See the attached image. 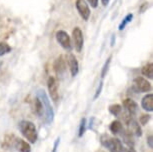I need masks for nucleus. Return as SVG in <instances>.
Wrapping results in <instances>:
<instances>
[{
	"label": "nucleus",
	"instance_id": "nucleus-8",
	"mask_svg": "<svg viewBox=\"0 0 153 152\" xmlns=\"http://www.w3.org/2000/svg\"><path fill=\"white\" fill-rule=\"evenodd\" d=\"M76 9L78 11L79 15L82 17L83 20L87 21L90 17V8H89L87 2L85 0H76Z\"/></svg>",
	"mask_w": 153,
	"mask_h": 152
},
{
	"label": "nucleus",
	"instance_id": "nucleus-9",
	"mask_svg": "<svg viewBox=\"0 0 153 152\" xmlns=\"http://www.w3.org/2000/svg\"><path fill=\"white\" fill-rule=\"evenodd\" d=\"M53 68H54V71H55L56 75L58 77L64 76L67 66H66V60L64 59V57H63L62 55L57 57L56 60L54 61Z\"/></svg>",
	"mask_w": 153,
	"mask_h": 152
},
{
	"label": "nucleus",
	"instance_id": "nucleus-14",
	"mask_svg": "<svg viewBox=\"0 0 153 152\" xmlns=\"http://www.w3.org/2000/svg\"><path fill=\"white\" fill-rule=\"evenodd\" d=\"M127 125H128L129 128H130L129 129V131H130L132 134H135V135L138 136V137L142 136V129H141L140 125L138 124V122L134 118L132 119Z\"/></svg>",
	"mask_w": 153,
	"mask_h": 152
},
{
	"label": "nucleus",
	"instance_id": "nucleus-21",
	"mask_svg": "<svg viewBox=\"0 0 153 152\" xmlns=\"http://www.w3.org/2000/svg\"><path fill=\"white\" fill-rule=\"evenodd\" d=\"M11 51L10 45L6 42H0V56H3L5 54L9 53Z\"/></svg>",
	"mask_w": 153,
	"mask_h": 152
},
{
	"label": "nucleus",
	"instance_id": "nucleus-25",
	"mask_svg": "<svg viewBox=\"0 0 153 152\" xmlns=\"http://www.w3.org/2000/svg\"><path fill=\"white\" fill-rule=\"evenodd\" d=\"M150 118H151V116L148 115V114H143V115L140 116L139 118V122L141 125H146L147 123H148V121L150 120Z\"/></svg>",
	"mask_w": 153,
	"mask_h": 152
},
{
	"label": "nucleus",
	"instance_id": "nucleus-20",
	"mask_svg": "<svg viewBox=\"0 0 153 152\" xmlns=\"http://www.w3.org/2000/svg\"><path fill=\"white\" fill-rule=\"evenodd\" d=\"M108 110L112 115L118 116L121 112H122V106L119 105V104H111L110 106H109Z\"/></svg>",
	"mask_w": 153,
	"mask_h": 152
},
{
	"label": "nucleus",
	"instance_id": "nucleus-26",
	"mask_svg": "<svg viewBox=\"0 0 153 152\" xmlns=\"http://www.w3.org/2000/svg\"><path fill=\"white\" fill-rule=\"evenodd\" d=\"M102 87H103V82L101 81V82L99 83V86H98V88H97L96 92H95V95H94V100H95V99H97L98 97H99L100 93H101V90H102Z\"/></svg>",
	"mask_w": 153,
	"mask_h": 152
},
{
	"label": "nucleus",
	"instance_id": "nucleus-19",
	"mask_svg": "<svg viewBox=\"0 0 153 152\" xmlns=\"http://www.w3.org/2000/svg\"><path fill=\"white\" fill-rule=\"evenodd\" d=\"M16 137L14 135H6L4 137L3 142L1 143V146L5 149H9L11 146L14 145V142H15Z\"/></svg>",
	"mask_w": 153,
	"mask_h": 152
},
{
	"label": "nucleus",
	"instance_id": "nucleus-30",
	"mask_svg": "<svg viewBox=\"0 0 153 152\" xmlns=\"http://www.w3.org/2000/svg\"><path fill=\"white\" fill-rule=\"evenodd\" d=\"M101 2H102L103 6H107L109 4V2H110V0H101Z\"/></svg>",
	"mask_w": 153,
	"mask_h": 152
},
{
	"label": "nucleus",
	"instance_id": "nucleus-13",
	"mask_svg": "<svg viewBox=\"0 0 153 152\" xmlns=\"http://www.w3.org/2000/svg\"><path fill=\"white\" fill-rule=\"evenodd\" d=\"M14 146L19 152H31V146L27 141L20 138H16Z\"/></svg>",
	"mask_w": 153,
	"mask_h": 152
},
{
	"label": "nucleus",
	"instance_id": "nucleus-23",
	"mask_svg": "<svg viewBox=\"0 0 153 152\" xmlns=\"http://www.w3.org/2000/svg\"><path fill=\"white\" fill-rule=\"evenodd\" d=\"M111 58H112V56H109L108 59L105 61L104 65H103L102 70H101V78H104L105 75L107 74L108 69H109V65H110V62H111Z\"/></svg>",
	"mask_w": 153,
	"mask_h": 152
},
{
	"label": "nucleus",
	"instance_id": "nucleus-16",
	"mask_svg": "<svg viewBox=\"0 0 153 152\" xmlns=\"http://www.w3.org/2000/svg\"><path fill=\"white\" fill-rule=\"evenodd\" d=\"M132 134L129 130L123 131L122 133V138H123V142L125 143L127 146L129 147H134V141H133V137H132Z\"/></svg>",
	"mask_w": 153,
	"mask_h": 152
},
{
	"label": "nucleus",
	"instance_id": "nucleus-7",
	"mask_svg": "<svg viewBox=\"0 0 153 152\" xmlns=\"http://www.w3.org/2000/svg\"><path fill=\"white\" fill-rule=\"evenodd\" d=\"M134 86L136 90L140 93H147L152 90L151 83L143 77H136L134 79Z\"/></svg>",
	"mask_w": 153,
	"mask_h": 152
},
{
	"label": "nucleus",
	"instance_id": "nucleus-27",
	"mask_svg": "<svg viewBox=\"0 0 153 152\" xmlns=\"http://www.w3.org/2000/svg\"><path fill=\"white\" fill-rule=\"evenodd\" d=\"M59 143H60V137H57L56 140L54 141L53 148H52V151H51V152H57V150H58V147H59Z\"/></svg>",
	"mask_w": 153,
	"mask_h": 152
},
{
	"label": "nucleus",
	"instance_id": "nucleus-3",
	"mask_svg": "<svg viewBox=\"0 0 153 152\" xmlns=\"http://www.w3.org/2000/svg\"><path fill=\"white\" fill-rule=\"evenodd\" d=\"M101 144L107 148L110 152H123L124 148L121 141L115 137H110L108 135L101 136Z\"/></svg>",
	"mask_w": 153,
	"mask_h": 152
},
{
	"label": "nucleus",
	"instance_id": "nucleus-10",
	"mask_svg": "<svg viewBox=\"0 0 153 152\" xmlns=\"http://www.w3.org/2000/svg\"><path fill=\"white\" fill-rule=\"evenodd\" d=\"M67 63H68V67L70 69V73L72 77H75L79 72V63L78 60L75 57L73 54H69L68 58H67Z\"/></svg>",
	"mask_w": 153,
	"mask_h": 152
},
{
	"label": "nucleus",
	"instance_id": "nucleus-2",
	"mask_svg": "<svg viewBox=\"0 0 153 152\" xmlns=\"http://www.w3.org/2000/svg\"><path fill=\"white\" fill-rule=\"evenodd\" d=\"M39 100L42 103L43 106V110H44V117H45V121L48 124H51L54 120V110L51 106L50 100H49L47 94L43 89H39L37 91V96Z\"/></svg>",
	"mask_w": 153,
	"mask_h": 152
},
{
	"label": "nucleus",
	"instance_id": "nucleus-22",
	"mask_svg": "<svg viewBox=\"0 0 153 152\" xmlns=\"http://www.w3.org/2000/svg\"><path fill=\"white\" fill-rule=\"evenodd\" d=\"M132 19H133V14H131V13L127 14V15L125 16V18L122 20V22H121L120 25H119V30L120 31L123 30L124 28L126 27V25L128 23H130V22L132 21Z\"/></svg>",
	"mask_w": 153,
	"mask_h": 152
},
{
	"label": "nucleus",
	"instance_id": "nucleus-12",
	"mask_svg": "<svg viewBox=\"0 0 153 152\" xmlns=\"http://www.w3.org/2000/svg\"><path fill=\"white\" fill-rule=\"evenodd\" d=\"M141 107L147 112H152L153 111V94L149 93L146 94L141 100Z\"/></svg>",
	"mask_w": 153,
	"mask_h": 152
},
{
	"label": "nucleus",
	"instance_id": "nucleus-32",
	"mask_svg": "<svg viewBox=\"0 0 153 152\" xmlns=\"http://www.w3.org/2000/svg\"><path fill=\"white\" fill-rule=\"evenodd\" d=\"M114 40H115V36L112 35V40H111V46H114Z\"/></svg>",
	"mask_w": 153,
	"mask_h": 152
},
{
	"label": "nucleus",
	"instance_id": "nucleus-1",
	"mask_svg": "<svg viewBox=\"0 0 153 152\" xmlns=\"http://www.w3.org/2000/svg\"><path fill=\"white\" fill-rule=\"evenodd\" d=\"M19 130L20 132L29 143H35L38 138V133H37L36 126L33 122L28 121V120H22L19 122Z\"/></svg>",
	"mask_w": 153,
	"mask_h": 152
},
{
	"label": "nucleus",
	"instance_id": "nucleus-15",
	"mask_svg": "<svg viewBox=\"0 0 153 152\" xmlns=\"http://www.w3.org/2000/svg\"><path fill=\"white\" fill-rule=\"evenodd\" d=\"M33 110H34V112H35L37 115L40 116V117H42L43 115H44V110H43V106H42V103L41 101L39 100L38 97H36V98H34L33 99Z\"/></svg>",
	"mask_w": 153,
	"mask_h": 152
},
{
	"label": "nucleus",
	"instance_id": "nucleus-31",
	"mask_svg": "<svg viewBox=\"0 0 153 152\" xmlns=\"http://www.w3.org/2000/svg\"><path fill=\"white\" fill-rule=\"evenodd\" d=\"M127 152H136V150L134 149V147H129L128 150H127Z\"/></svg>",
	"mask_w": 153,
	"mask_h": 152
},
{
	"label": "nucleus",
	"instance_id": "nucleus-33",
	"mask_svg": "<svg viewBox=\"0 0 153 152\" xmlns=\"http://www.w3.org/2000/svg\"><path fill=\"white\" fill-rule=\"evenodd\" d=\"M2 64H3V63H2V61H1V60H0V68H1V66H2Z\"/></svg>",
	"mask_w": 153,
	"mask_h": 152
},
{
	"label": "nucleus",
	"instance_id": "nucleus-29",
	"mask_svg": "<svg viewBox=\"0 0 153 152\" xmlns=\"http://www.w3.org/2000/svg\"><path fill=\"white\" fill-rule=\"evenodd\" d=\"M87 1L91 5L92 8H96L98 6V0H87Z\"/></svg>",
	"mask_w": 153,
	"mask_h": 152
},
{
	"label": "nucleus",
	"instance_id": "nucleus-6",
	"mask_svg": "<svg viewBox=\"0 0 153 152\" xmlns=\"http://www.w3.org/2000/svg\"><path fill=\"white\" fill-rule=\"evenodd\" d=\"M56 40L65 50H71V39L68 33L64 30H58L56 32Z\"/></svg>",
	"mask_w": 153,
	"mask_h": 152
},
{
	"label": "nucleus",
	"instance_id": "nucleus-24",
	"mask_svg": "<svg viewBox=\"0 0 153 152\" xmlns=\"http://www.w3.org/2000/svg\"><path fill=\"white\" fill-rule=\"evenodd\" d=\"M86 118H82L80 120V124H79V130H78V137H82L84 135L85 131H86Z\"/></svg>",
	"mask_w": 153,
	"mask_h": 152
},
{
	"label": "nucleus",
	"instance_id": "nucleus-11",
	"mask_svg": "<svg viewBox=\"0 0 153 152\" xmlns=\"http://www.w3.org/2000/svg\"><path fill=\"white\" fill-rule=\"evenodd\" d=\"M122 105H123V107L125 108L126 112H128L129 114H131V115H133V116L137 114L138 104L134 101L133 99H130V98L124 99L123 102H122Z\"/></svg>",
	"mask_w": 153,
	"mask_h": 152
},
{
	"label": "nucleus",
	"instance_id": "nucleus-28",
	"mask_svg": "<svg viewBox=\"0 0 153 152\" xmlns=\"http://www.w3.org/2000/svg\"><path fill=\"white\" fill-rule=\"evenodd\" d=\"M146 142H147V144H148V146L150 148H153V136L152 135H149L148 137H147Z\"/></svg>",
	"mask_w": 153,
	"mask_h": 152
},
{
	"label": "nucleus",
	"instance_id": "nucleus-4",
	"mask_svg": "<svg viewBox=\"0 0 153 152\" xmlns=\"http://www.w3.org/2000/svg\"><path fill=\"white\" fill-rule=\"evenodd\" d=\"M72 41L75 47V50L77 52H81L83 44H84V37H83V32L79 27H75L72 31Z\"/></svg>",
	"mask_w": 153,
	"mask_h": 152
},
{
	"label": "nucleus",
	"instance_id": "nucleus-5",
	"mask_svg": "<svg viewBox=\"0 0 153 152\" xmlns=\"http://www.w3.org/2000/svg\"><path fill=\"white\" fill-rule=\"evenodd\" d=\"M47 88L49 96L52 101L57 102L59 100V92H58V83L53 76H50L47 80Z\"/></svg>",
	"mask_w": 153,
	"mask_h": 152
},
{
	"label": "nucleus",
	"instance_id": "nucleus-17",
	"mask_svg": "<svg viewBox=\"0 0 153 152\" xmlns=\"http://www.w3.org/2000/svg\"><path fill=\"white\" fill-rule=\"evenodd\" d=\"M109 129H110V131L113 134H118L123 131V125L119 120H114V121L111 122Z\"/></svg>",
	"mask_w": 153,
	"mask_h": 152
},
{
	"label": "nucleus",
	"instance_id": "nucleus-18",
	"mask_svg": "<svg viewBox=\"0 0 153 152\" xmlns=\"http://www.w3.org/2000/svg\"><path fill=\"white\" fill-rule=\"evenodd\" d=\"M141 72L144 76H146L147 78L152 79L153 78V63H147L146 65H144L141 69Z\"/></svg>",
	"mask_w": 153,
	"mask_h": 152
}]
</instances>
